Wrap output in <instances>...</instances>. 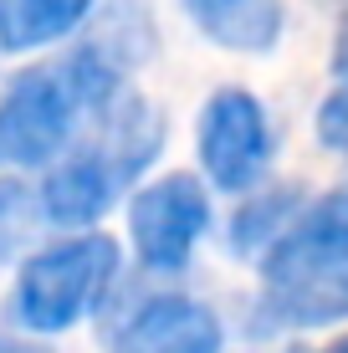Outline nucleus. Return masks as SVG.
<instances>
[{
	"instance_id": "14",
	"label": "nucleus",
	"mask_w": 348,
	"mask_h": 353,
	"mask_svg": "<svg viewBox=\"0 0 348 353\" xmlns=\"http://www.w3.org/2000/svg\"><path fill=\"white\" fill-rule=\"evenodd\" d=\"M0 353H52V348H36V343H21V338H6V333H0Z\"/></svg>"
},
{
	"instance_id": "11",
	"label": "nucleus",
	"mask_w": 348,
	"mask_h": 353,
	"mask_svg": "<svg viewBox=\"0 0 348 353\" xmlns=\"http://www.w3.org/2000/svg\"><path fill=\"white\" fill-rule=\"evenodd\" d=\"M41 215V190H26L21 179H0V261H16L31 246Z\"/></svg>"
},
{
	"instance_id": "10",
	"label": "nucleus",
	"mask_w": 348,
	"mask_h": 353,
	"mask_svg": "<svg viewBox=\"0 0 348 353\" xmlns=\"http://www.w3.org/2000/svg\"><path fill=\"white\" fill-rule=\"evenodd\" d=\"M303 215V200H297V185L287 190H267V194H241V210L231 221V251L236 256H267V246L282 236L287 225Z\"/></svg>"
},
{
	"instance_id": "15",
	"label": "nucleus",
	"mask_w": 348,
	"mask_h": 353,
	"mask_svg": "<svg viewBox=\"0 0 348 353\" xmlns=\"http://www.w3.org/2000/svg\"><path fill=\"white\" fill-rule=\"evenodd\" d=\"M323 353H348V333L338 338V343H328V348H323Z\"/></svg>"
},
{
	"instance_id": "4",
	"label": "nucleus",
	"mask_w": 348,
	"mask_h": 353,
	"mask_svg": "<svg viewBox=\"0 0 348 353\" xmlns=\"http://www.w3.org/2000/svg\"><path fill=\"white\" fill-rule=\"evenodd\" d=\"M195 149H200V169L215 190L246 194L272 164V118L261 108V97L246 88L210 92V103L200 108Z\"/></svg>"
},
{
	"instance_id": "13",
	"label": "nucleus",
	"mask_w": 348,
	"mask_h": 353,
	"mask_svg": "<svg viewBox=\"0 0 348 353\" xmlns=\"http://www.w3.org/2000/svg\"><path fill=\"white\" fill-rule=\"evenodd\" d=\"M333 77L348 82V16H343V26H338V41H333Z\"/></svg>"
},
{
	"instance_id": "2",
	"label": "nucleus",
	"mask_w": 348,
	"mask_h": 353,
	"mask_svg": "<svg viewBox=\"0 0 348 353\" xmlns=\"http://www.w3.org/2000/svg\"><path fill=\"white\" fill-rule=\"evenodd\" d=\"M118 276V241L113 236H72L46 246L21 266L10 292V318L31 333H67L103 302Z\"/></svg>"
},
{
	"instance_id": "3",
	"label": "nucleus",
	"mask_w": 348,
	"mask_h": 353,
	"mask_svg": "<svg viewBox=\"0 0 348 353\" xmlns=\"http://www.w3.org/2000/svg\"><path fill=\"white\" fill-rule=\"evenodd\" d=\"M77 92L62 67H31L0 97V169L52 164L77 128Z\"/></svg>"
},
{
	"instance_id": "12",
	"label": "nucleus",
	"mask_w": 348,
	"mask_h": 353,
	"mask_svg": "<svg viewBox=\"0 0 348 353\" xmlns=\"http://www.w3.org/2000/svg\"><path fill=\"white\" fill-rule=\"evenodd\" d=\"M313 133H318V143L328 154H348V82H338V92H328L318 103Z\"/></svg>"
},
{
	"instance_id": "6",
	"label": "nucleus",
	"mask_w": 348,
	"mask_h": 353,
	"mask_svg": "<svg viewBox=\"0 0 348 353\" xmlns=\"http://www.w3.org/2000/svg\"><path fill=\"white\" fill-rule=\"evenodd\" d=\"M221 318L185 292L143 297L113 333V353H221Z\"/></svg>"
},
{
	"instance_id": "1",
	"label": "nucleus",
	"mask_w": 348,
	"mask_h": 353,
	"mask_svg": "<svg viewBox=\"0 0 348 353\" xmlns=\"http://www.w3.org/2000/svg\"><path fill=\"white\" fill-rule=\"evenodd\" d=\"M256 333L348 323V179L303 205L261 256Z\"/></svg>"
},
{
	"instance_id": "9",
	"label": "nucleus",
	"mask_w": 348,
	"mask_h": 353,
	"mask_svg": "<svg viewBox=\"0 0 348 353\" xmlns=\"http://www.w3.org/2000/svg\"><path fill=\"white\" fill-rule=\"evenodd\" d=\"M98 0H0V52H36L72 36Z\"/></svg>"
},
{
	"instance_id": "5",
	"label": "nucleus",
	"mask_w": 348,
	"mask_h": 353,
	"mask_svg": "<svg viewBox=\"0 0 348 353\" xmlns=\"http://www.w3.org/2000/svg\"><path fill=\"white\" fill-rule=\"evenodd\" d=\"M210 230V194L195 174H164L128 200V236L149 272H179Z\"/></svg>"
},
{
	"instance_id": "8",
	"label": "nucleus",
	"mask_w": 348,
	"mask_h": 353,
	"mask_svg": "<svg viewBox=\"0 0 348 353\" xmlns=\"http://www.w3.org/2000/svg\"><path fill=\"white\" fill-rule=\"evenodd\" d=\"M190 21L205 41L225 46V52H272L282 41L287 10L282 0H185Z\"/></svg>"
},
{
	"instance_id": "7",
	"label": "nucleus",
	"mask_w": 348,
	"mask_h": 353,
	"mask_svg": "<svg viewBox=\"0 0 348 353\" xmlns=\"http://www.w3.org/2000/svg\"><path fill=\"white\" fill-rule=\"evenodd\" d=\"M123 185H128V169L118 164L103 143H92V149L72 154V159H62L46 174L41 210H46V221H57V225H92V221H103V215L113 210V200H118Z\"/></svg>"
}]
</instances>
